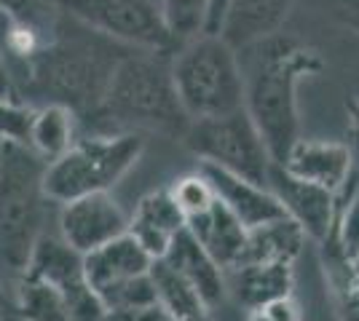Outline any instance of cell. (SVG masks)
Instances as JSON below:
<instances>
[{"label":"cell","mask_w":359,"mask_h":321,"mask_svg":"<svg viewBox=\"0 0 359 321\" xmlns=\"http://www.w3.org/2000/svg\"><path fill=\"white\" fill-rule=\"evenodd\" d=\"M150 265L153 260L148 257V252L137 244L129 233L83 255V271H86V281L94 290V294L110 290L116 284H123V281L148 276Z\"/></svg>","instance_id":"obj_16"},{"label":"cell","mask_w":359,"mask_h":321,"mask_svg":"<svg viewBox=\"0 0 359 321\" xmlns=\"http://www.w3.org/2000/svg\"><path fill=\"white\" fill-rule=\"evenodd\" d=\"M25 276L38 278V281L48 284L51 290L60 292L73 321H102L105 316L100 297L94 294V290L86 281L83 255H78L73 246L65 244L60 233L46 230L35 241Z\"/></svg>","instance_id":"obj_9"},{"label":"cell","mask_w":359,"mask_h":321,"mask_svg":"<svg viewBox=\"0 0 359 321\" xmlns=\"http://www.w3.org/2000/svg\"><path fill=\"white\" fill-rule=\"evenodd\" d=\"M75 142V115L62 105H38L30 126V148L41 161L51 164Z\"/></svg>","instance_id":"obj_21"},{"label":"cell","mask_w":359,"mask_h":321,"mask_svg":"<svg viewBox=\"0 0 359 321\" xmlns=\"http://www.w3.org/2000/svg\"><path fill=\"white\" fill-rule=\"evenodd\" d=\"M126 230L129 214L110 199V193L81 196L62 204L60 209V238L78 255H89Z\"/></svg>","instance_id":"obj_10"},{"label":"cell","mask_w":359,"mask_h":321,"mask_svg":"<svg viewBox=\"0 0 359 321\" xmlns=\"http://www.w3.org/2000/svg\"><path fill=\"white\" fill-rule=\"evenodd\" d=\"M260 308L266 311V316L271 321H303L300 306L292 300V294H282V297H276V300H271Z\"/></svg>","instance_id":"obj_29"},{"label":"cell","mask_w":359,"mask_h":321,"mask_svg":"<svg viewBox=\"0 0 359 321\" xmlns=\"http://www.w3.org/2000/svg\"><path fill=\"white\" fill-rule=\"evenodd\" d=\"M161 260L169 262L204 297V303L210 306V311L225 300V292H228L225 271L201 249V244L188 233V228H182L172 238V244H169V249H166V255Z\"/></svg>","instance_id":"obj_18"},{"label":"cell","mask_w":359,"mask_h":321,"mask_svg":"<svg viewBox=\"0 0 359 321\" xmlns=\"http://www.w3.org/2000/svg\"><path fill=\"white\" fill-rule=\"evenodd\" d=\"M46 161L30 148L0 142V284L14 287L27 271L35 241L46 233Z\"/></svg>","instance_id":"obj_4"},{"label":"cell","mask_w":359,"mask_h":321,"mask_svg":"<svg viewBox=\"0 0 359 321\" xmlns=\"http://www.w3.org/2000/svg\"><path fill=\"white\" fill-rule=\"evenodd\" d=\"M102 134L153 131L169 139H182L191 118L177 99L172 80V51L132 48L116 64L100 110L91 115Z\"/></svg>","instance_id":"obj_3"},{"label":"cell","mask_w":359,"mask_h":321,"mask_svg":"<svg viewBox=\"0 0 359 321\" xmlns=\"http://www.w3.org/2000/svg\"><path fill=\"white\" fill-rule=\"evenodd\" d=\"M335 225H341V238H344L346 252L359 255V180L354 183V193L348 196V204L344 209H335Z\"/></svg>","instance_id":"obj_27"},{"label":"cell","mask_w":359,"mask_h":321,"mask_svg":"<svg viewBox=\"0 0 359 321\" xmlns=\"http://www.w3.org/2000/svg\"><path fill=\"white\" fill-rule=\"evenodd\" d=\"M102 321H172L164 311L158 308V303L142 308H129V311H107Z\"/></svg>","instance_id":"obj_28"},{"label":"cell","mask_w":359,"mask_h":321,"mask_svg":"<svg viewBox=\"0 0 359 321\" xmlns=\"http://www.w3.org/2000/svg\"><path fill=\"white\" fill-rule=\"evenodd\" d=\"M348 129H351V139L359 148V99L348 102Z\"/></svg>","instance_id":"obj_30"},{"label":"cell","mask_w":359,"mask_h":321,"mask_svg":"<svg viewBox=\"0 0 359 321\" xmlns=\"http://www.w3.org/2000/svg\"><path fill=\"white\" fill-rule=\"evenodd\" d=\"M145 139L135 131L75 139L67 153L46 164L43 190L51 204H67L91 193H107L137 166Z\"/></svg>","instance_id":"obj_6"},{"label":"cell","mask_w":359,"mask_h":321,"mask_svg":"<svg viewBox=\"0 0 359 321\" xmlns=\"http://www.w3.org/2000/svg\"><path fill=\"white\" fill-rule=\"evenodd\" d=\"M306 238L309 236L303 228L290 217L266 222L260 228L247 230V244L239 265H292L303 252Z\"/></svg>","instance_id":"obj_19"},{"label":"cell","mask_w":359,"mask_h":321,"mask_svg":"<svg viewBox=\"0 0 359 321\" xmlns=\"http://www.w3.org/2000/svg\"><path fill=\"white\" fill-rule=\"evenodd\" d=\"M185 228V217L180 212L172 190H153L137 201L135 214L129 217V236L148 252L150 260H161L172 238Z\"/></svg>","instance_id":"obj_15"},{"label":"cell","mask_w":359,"mask_h":321,"mask_svg":"<svg viewBox=\"0 0 359 321\" xmlns=\"http://www.w3.org/2000/svg\"><path fill=\"white\" fill-rule=\"evenodd\" d=\"M185 228L223 271H233L239 265L247 244V228L217 199L204 212L188 217Z\"/></svg>","instance_id":"obj_17"},{"label":"cell","mask_w":359,"mask_h":321,"mask_svg":"<svg viewBox=\"0 0 359 321\" xmlns=\"http://www.w3.org/2000/svg\"><path fill=\"white\" fill-rule=\"evenodd\" d=\"M295 0H228L217 35L233 51L260 43L282 30Z\"/></svg>","instance_id":"obj_14"},{"label":"cell","mask_w":359,"mask_h":321,"mask_svg":"<svg viewBox=\"0 0 359 321\" xmlns=\"http://www.w3.org/2000/svg\"><path fill=\"white\" fill-rule=\"evenodd\" d=\"M198 171L204 174V180L215 190V199L220 201L247 230L287 217L279 199L266 185L244 180L239 174H231V171L212 166V164H198Z\"/></svg>","instance_id":"obj_12"},{"label":"cell","mask_w":359,"mask_h":321,"mask_svg":"<svg viewBox=\"0 0 359 321\" xmlns=\"http://www.w3.org/2000/svg\"><path fill=\"white\" fill-rule=\"evenodd\" d=\"M266 187L279 199L285 214L298 222L309 238H314V241L330 238L332 225H335V209H338L335 193L292 177L279 164L271 166Z\"/></svg>","instance_id":"obj_11"},{"label":"cell","mask_w":359,"mask_h":321,"mask_svg":"<svg viewBox=\"0 0 359 321\" xmlns=\"http://www.w3.org/2000/svg\"><path fill=\"white\" fill-rule=\"evenodd\" d=\"M6 306V290H3V284H0V308Z\"/></svg>","instance_id":"obj_36"},{"label":"cell","mask_w":359,"mask_h":321,"mask_svg":"<svg viewBox=\"0 0 359 321\" xmlns=\"http://www.w3.org/2000/svg\"><path fill=\"white\" fill-rule=\"evenodd\" d=\"M247 321H271V319L266 316V311H263V308H252V311H250V316H247Z\"/></svg>","instance_id":"obj_34"},{"label":"cell","mask_w":359,"mask_h":321,"mask_svg":"<svg viewBox=\"0 0 359 321\" xmlns=\"http://www.w3.org/2000/svg\"><path fill=\"white\" fill-rule=\"evenodd\" d=\"M228 0H212V14H210V30L207 35H217V27H220V16H223V8Z\"/></svg>","instance_id":"obj_31"},{"label":"cell","mask_w":359,"mask_h":321,"mask_svg":"<svg viewBox=\"0 0 359 321\" xmlns=\"http://www.w3.org/2000/svg\"><path fill=\"white\" fill-rule=\"evenodd\" d=\"M236 278V294L244 306L260 308L290 294L292 287V265H239L231 271Z\"/></svg>","instance_id":"obj_22"},{"label":"cell","mask_w":359,"mask_h":321,"mask_svg":"<svg viewBox=\"0 0 359 321\" xmlns=\"http://www.w3.org/2000/svg\"><path fill=\"white\" fill-rule=\"evenodd\" d=\"M169 190H172V196L177 201L180 212H182L185 220H188V217H196L198 212H204L212 201H215V190H212L210 183L204 180L201 171L188 174V177H180Z\"/></svg>","instance_id":"obj_26"},{"label":"cell","mask_w":359,"mask_h":321,"mask_svg":"<svg viewBox=\"0 0 359 321\" xmlns=\"http://www.w3.org/2000/svg\"><path fill=\"white\" fill-rule=\"evenodd\" d=\"M346 22L348 24H354L359 30V6H351V8H346Z\"/></svg>","instance_id":"obj_33"},{"label":"cell","mask_w":359,"mask_h":321,"mask_svg":"<svg viewBox=\"0 0 359 321\" xmlns=\"http://www.w3.org/2000/svg\"><path fill=\"white\" fill-rule=\"evenodd\" d=\"M279 166L298 180L319 185L330 193H341L354 174V153L348 145L335 139L300 137Z\"/></svg>","instance_id":"obj_13"},{"label":"cell","mask_w":359,"mask_h":321,"mask_svg":"<svg viewBox=\"0 0 359 321\" xmlns=\"http://www.w3.org/2000/svg\"><path fill=\"white\" fill-rule=\"evenodd\" d=\"M172 80L191 121L244 110V80L236 51L220 35H198L172 51Z\"/></svg>","instance_id":"obj_5"},{"label":"cell","mask_w":359,"mask_h":321,"mask_svg":"<svg viewBox=\"0 0 359 321\" xmlns=\"http://www.w3.org/2000/svg\"><path fill=\"white\" fill-rule=\"evenodd\" d=\"M14 316L19 321H73L60 292L30 276H22L14 287Z\"/></svg>","instance_id":"obj_23"},{"label":"cell","mask_w":359,"mask_h":321,"mask_svg":"<svg viewBox=\"0 0 359 321\" xmlns=\"http://www.w3.org/2000/svg\"><path fill=\"white\" fill-rule=\"evenodd\" d=\"M0 97H19L14 83H11V78H8V70L3 64V57H0Z\"/></svg>","instance_id":"obj_32"},{"label":"cell","mask_w":359,"mask_h":321,"mask_svg":"<svg viewBox=\"0 0 359 321\" xmlns=\"http://www.w3.org/2000/svg\"><path fill=\"white\" fill-rule=\"evenodd\" d=\"M132 48L60 14L54 35L30 59L19 80V99L38 105H62L75 118H91L107 92L113 70Z\"/></svg>","instance_id":"obj_1"},{"label":"cell","mask_w":359,"mask_h":321,"mask_svg":"<svg viewBox=\"0 0 359 321\" xmlns=\"http://www.w3.org/2000/svg\"><path fill=\"white\" fill-rule=\"evenodd\" d=\"M0 321H14L11 316H8V313H6V306L0 308Z\"/></svg>","instance_id":"obj_35"},{"label":"cell","mask_w":359,"mask_h":321,"mask_svg":"<svg viewBox=\"0 0 359 321\" xmlns=\"http://www.w3.org/2000/svg\"><path fill=\"white\" fill-rule=\"evenodd\" d=\"M166 30L175 46H182L210 30L212 0H158Z\"/></svg>","instance_id":"obj_24"},{"label":"cell","mask_w":359,"mask_h":321,"mask_svg":"<svg viewBox=\"0 0 359 321\" xmlns=\"http://www.w3.org/2000/svg\"><path fill=\"white\" fill-rule=\"evenodd\" d=\"M60 14L137 51H175L158 0H51Z\"/></svg>","instance_id":"obj_8"},{"label":"cell","mask_w":359,"mask_h":321,"mask_svg":"<svg viewBox=\"0 0 359 321\" xmlns=\"http://www.w3.org/2000/svg\"><path fill=\"white\" fill-rule=\"evenodd\" d=\"M150 281L156 303L172 321H210V306L166 260H153Z\"/></svg>","instance_id":"obj_20"},{"label":"cell","mask_w":359,"mask_h":321,"mask_svg":"<svg viewBox=\"0 0 359 321\" xmlns=\"http://www.w3.org/2000/svg\"><path fill=\"white\" fill-rule=\"evenodd\" d=\"M201 164H212L231 174L257 185L269 183V171L273 166L269 150L263 145L260 131L255 129L252 118L236 110L223 118L191 121L188 131L180 139Z\"/></svg>","instance_id":"obj_7"},{"label":"cell","mask_w":359,"mask_h":321,"mask_svg":"<svg viewBox=\"0 0 359 321\" xmlns=\"http://www.w3.org/2000/svg\"><path fill=\"white\" fill-rule=\"evenodd\" d=\"M244 80V113L252 118L273 164H282L300 139L298 86L325 64L311 46L290 35H271L236 51Z\"/></svg>","instance_id":"obj_2"},{"label":"cell","mask_w":359,"mask_h":321,"mask_svg":"<svg viewBox=\"0 0 359 321\" xmlns=\"http://www.w3.org/2000/svg\"><path fill=\"white\" fill-rule=\"evenodd\" d=\"M35 118V105L19 97H0V142L30 145V126Z\"/></svg>","instance_id":"obj_25"}]
</instances>
